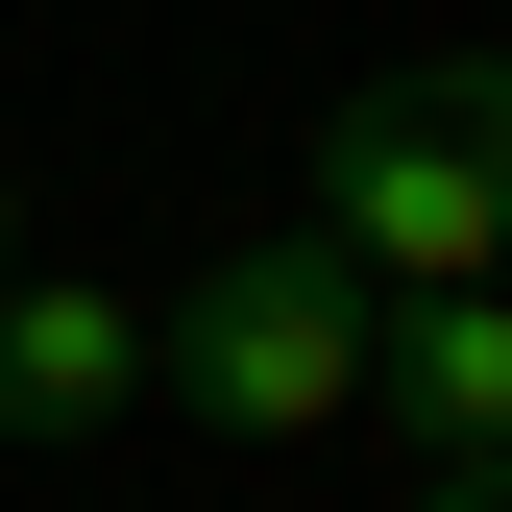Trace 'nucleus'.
<instances>
[{
  "mask_svg": "<svg viewBox=\"0 0 512 512\" xmlns=\"http://www.w3.org/2000/svg\"><path fill=\"white\" fill-rule=\"evenodd\" d=\"M317 244H342L366 293H488L512 269V49L366 74L317 122Z\"/></svg>",
  "mask_w": 512,
  "mask_h": 512,
  "instance_id": "obj_1",
  "label": "nucleus"
},
{
  "mask_svg": "<svg viewBox=\"0 0 512 512\" xmlns=\"http://www.w3.org/2000/svg\"><path fill=\"white\" fill-rule=\"evenodd\" d=\"M147 391H196L220 439H317V415L366 391V269H342L317 220L244 244V269H196V293L147 317Z\"/></svg>",
  "mask_w": 512,
  "mask_h": 512,
  "instance_id": "obj_2",
  "label": "nucleus"
},
{
  "mask_svg": "<svg viewBox=\"0 0 512 512\" xmlns=\"http://www.w3.org/2000/svg\"><path fill=\"white\" fill-rule=\"evenodd\" d=\"M122 391H147V293H98V269H0V439H98Z\"/></svg>",
  "mask_w": 512,
  "mask_h": 512,
  "instance_id": "obj_3",
  "label": "nucleus"
},
{
  "mask_svg": "<svg viewBox=\"0 0 512 512\" xmlns=\"http://www.w3.org/2000/svg\"><path fill=\"white\" fill-rule=\"evenodd\" d=\"M391 415H415V464H512V293H391Z\"/></svg>",
  "mask_w": 512,
  "mask_h": 512,
  "instance_id": "obj_4",
  "label": "nucleus"
},
{
  "mask_svg": "<svg viewBox=\"0 0 512 512\" xmlns=\"http://www.w3.org/2000/svg\"><path fill=\"white\" fill-rule=\"evenodd\" d=\"M415 512H512V464H439V488H415Z\"/></svg>",
  "mask_w": 512,
  "mask_h": 512,
  "instance_id": "obj_5",
  "label": "nucleus"
},
{
  "mask_svg": "<svg viewBox=\"0 0 512 512\" xmlns=\"http://www.w3.org/2000/svg\"><path fill=\"white\" fill-rule=\"evenodd\" d=\"M0 269H25V196H0Z\"/></svg>",
  "mask_w": 512,
  "mask_h": 512,
  "instance_id": "obj_6",
  "label": "nucleus"
}]
</instances>
